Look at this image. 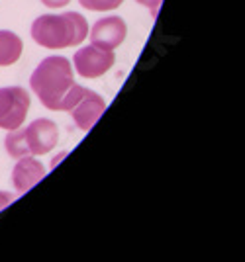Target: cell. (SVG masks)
<instances>
[{"instance_id": "obj_13", "label": "cell", "mask_w": 245, "mask_h": 262, "mask_svg": "<svg viewBox=\"0 0 245 262\" xmlns=\"http://www.w3.org/2000/svg\"><path fill=\"white\" fill-rule=\"evenodd\" d=\"M12 202H14V194H10V192H0V211L6 208V206H10Z\"/></svg>"}, {"instance_id": "obj_12", "label": "cell", "mask_w": 245, "mask_h": 262, "mask_svg": "<svg viewBox=\"0 0 245 262\" xmlns=\"http://www.w3.org/2000/svg\"><path fill=\"white\" fill-rule=\"evenodd\" d=\"M135 2H137V4H141V6H145V8H149L151 16L155 18L157 10H159V6H161V2H163V0H135Z\"/></svg>"}, {"instance_id": "obj_4", "label": "cell", "mask_w": 245, "mask_h": 262, "mask_svg": "<svg viewBox=\"0 0 245 262\" xmlns=\"http://www.w3.org/2000/svg\"><path fill=\"white\" fill-rule=\"evenodd\" d=\"M30 94L22 86L0 88V127L16 129L22 125L30 110Z\"/></svg>"}, {"instance_id": "obj_14", "label": "cell", "mask_w": 245, "mask_h": 262, "mask_svg": "<svg viewBox=\"0 0 245 262\" xmlns=\"http://www.w3.org/2000/svg\"><path fill=\"white\" fill-rule=\"evenodd\" d=\"M47 8H63V6H67L71 0H42Z\"/></svg>"}, {"instance_id": "obj_6", "label": "cell", "mask_w": 245, "mask_h": 262, "mask_svg": "<svg viewBox=\"0 0 245 262\" xmlns=\"http://www.w3.org/2000/svg\"><path fill=\"white\" fill-rule=\"evenodd\" d=\"M24 139H26L30 155H45L53 151V147L59 141V129H57L55 121L39 118L24 129Z\"/></svg>"}, {"instance_id": "obj_5", "label": "cell", "mask_w": 245, "mask_h": 262, "mask_svg": "<svg viewBox=\"0 0 245 262\" xmlns=\"http://www.w3.org/2000/svg\"><path fill=\"white\" fill-rule=\"evenodd\" d=\"M73 63L83 78H98L106 75L114 65V51H106L92 43L85 45L75 53Z\"/></svg>"}, {"instance_id": "obj_3", "label": "cell", "mask_w": 245, "mask_h": 262, "mask_svg": "<svg viewBox=\"0 0 245 262\" xmlns=\"http://www.w3.org/2000/svg\"><path fill=\"white\" fill-rule=\"evenodd\" d=\"M104 110H106V102L100 94L92 92L90 88L78 86L77 82L69 90L61 106V112H69L73 116V121L77 123V127L83 131L92 129V125L100 120Z\"/></svg>"}, {"instance_id": "obj_2", "label": "cell", "mask_w": 245, "mask_h": 262, "mask_svg": "<svg viewBox=\"0 0 245 262\" xmlns=\"http://www.w3.org/2000/svg\"><path fill=\"white\" fill-rule=\"evenodd\" d=\"M75 84L73 67L67 57H45L39 65L35 67L34 75L30 78V86L37 94L39 102L47 110L61 112L63 100L69 90Z\"/></svg>"}, {"instance_id": "obj_8", "label": "cell", "mask_w": 245, "mask_h": 262, "mask_svg": "<svg viewBox=\"0 0 245 262\" xmlns=\"http://www.w3.org/2000/svg\"><path fill=\"white\" fill-rule=\"evenodd\" d=\"M45 178V166L39 161H35L32 155L28 157H22L18 159V163L12 170V182H14V188L24 194L28 192L32 186H35L39 180Z\"/></svg>"}, {"instance_id": "obj_11", "label": "cell", "mask_w": 245, "mask_h": 262, "mask_svg": "<svg viewBox=\"0 0 245 262\" xmlns=\"http://www.w3.org/2000/svg\"><path fill=\"white\" fill-rule=\"evenodd\" d=\"M83 8L87 10H94V12H110L116 10L124 0H78Z\"/></svg>"}, {"instance_id": "obj_7", "label": "cell", "mask_w": 245, "mask_h": 262, "mask_svg": "<svg viewBox=\"0 0 245 262\" xmlns=\"http://www.w3.org/2000/svg\"><path fill=\"white\" fill-rule=\"evenodd\" d=\"M126 35H128V26L122 18L120 16H108V18H100L92 26L90 41L100 49L114 51L124 43Z\"/></svg>"}, {"instance_id": "obj_9", "label": "cell", "mask_w": 245, "mask_h": 262, "mask_svg": "<svg viewBox=\"0 0 245 262\" xmlns=\"http://www.w3.org/2000/svg\"><path fill=\"white\" fill-rule=\"evenodd\" d=\"M24 51V41L14 32L0 30V67L14 65Z\"/></svg>"}, {"instance_id": "obj_1", "label": "cell", "mask_w": 245, "mask_h": 262, "mask_svg": "<svg viewBox=\"0 0 245 262\" xmlns=\"http://www.w3.org/2000/svg\"><path fill=\"white\" fill-rule=\"evenodd\" d=\"M89 35V22L78 12L44 14L32 24V37L45 49H65L85 41Z\"/></svg>"}, {"instance_id": "obj_10", "label": "cell", "mask_w": 245, "mask_h": 262, "mask_svg": "<svg viewBox=\"0 0 245 262\" xmlns=\"http://www.w3.org/2000/svg\"><path fill=\"white\" fill-rule=\"evenodd\" d=\"M4 147H6V151H8V155H10L12 159H22V157L30 155L26 139H24V129H20V127L10 129L6 141H4Z\"/></svg>"}]
</instances>
